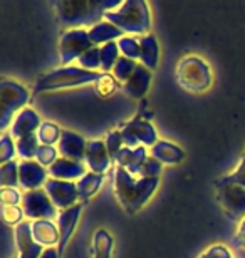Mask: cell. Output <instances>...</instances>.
I'll use <instances>...</instances> for the list:
<instances>
[{
    "instance_id": "cell-23",
    "label": "cell",
    "mask_w": 245,
    "mask_h": 258,
    "mask_svg": "<svg viewBox=\"0 0 245 258\" xmlns=\"http://www.w3.org/2000/svg\"><path fill=\"white\" fill-rule=\"evenodd\" d=\"M87 32H89L92 45H97V47L108 42H116L124 35L123 30H119L116 25L108 22V20H101V22L94 24L92 27L87 29Z\"/></svg>"
},
{
    "instance_id": "cell-21",
    "label": "cell",
    "mask_w": 245,
    "mask_h": 258,
    "mask_svg": "<svg viewBox=\"0 0 245 258\" xmlns=\"http://www.w3.org/2000/svg\"><path fill=\"white\" fill-rule=\"evenodd\" d=\"M30 225H32V235L39 245H42L44 248H54V246L57 248L61 240L57 223L52 220H35L30 221Z\"/></svg>"
},
{
    "instance_id": "cell-42",
    "label": "cell",
    "mask_w": 245,
    "mask_h": 258,
    "mask_svg": "<svg viewBox=\"0 0 245 258\" xmlns=\"http://www.w3.org/2000/svg\"><path fill=\"white\" fill-rule=\"evenodd\" d=\"M197 258H233L230 250L223 245H212L207 250H203Z\"/></svg>"
},
{
    "instance_id": "cell-15",
    "label": "cell",
    "mask_w": 245,
    "mask_h": 258,
    "mask_svg": "<svg viewBox=\"0 0 245 258\" xmlns=\"http://www.w3.org/2000/svg\"><path fill=\"white\" fill-rule=\"evenodd\" d=\"M111 161L113 159L109 156L106 143L101 141V139L87 141L84 163H86V166L89 168V171L97 173V174H104L109 168H111Z\"/></svg>"
},
{
    "instance_id": "cell-16",
    "label": "cell",
    "mask_w": 245,
    "mask_h": 258,
    "mask_svg": "<svg viewBox=\"0 0 245 258\" xmlns=\"http://www.w3.org/2000/svg\"><path fill=\"white\" fill-rule=\"evenodd\" d=\"M40 124H42V121H40V116L37 112L32 107H24L15 114L12 124L9 127V134L14 139H20L24 136H29V134H35L39 131Z\"/></svg>"
},
{
    "instance_id": "cell-30",
    "label": "cell",
    "mask_w": 245,
    "mask_h": 258,
    "mask_svg": "<svg viewBox=\"0 0 245 258\" xmlns=\"http://www.w3.org/2000/svg\"><path fill=\"white\" fill-rule=\"evenodd\" d=\"M116 42H118L119 52H121L123 57L131 59V60H139V55H141V44H139V39H136L134 35H123Z\"/></svg>"
},
{
    "instance_id": "cell-20",
    "label": "cell",
    "mask_w": 245,
    "mask_h": 258,
    "mask_svg": "<svg viewBox=\"0 0 245 258\" xmlns=\"http://www.w3.org/2000/svg\"><path fill=\"white\" fill-rule=\"evenodd\" d=\"M150 156L155 158L161 164H178L185 159V151L178 144L165 141V139H158L150 148Z\"/></svg>"
},
{
    "instance_id": "cell-36",
    "label": "cell",
    "mask_w": 245,
    "mask_h": 258,
    "mask_svg": "<svg viewBox=\"0 0 245 258\" xmlns=\"http://www.w3.org/2000/svg\"><path fill=\"white\" fill-rule=\"evenodd\" d=\"M17 154V148H15L14 138L9 133H4L0 138V163L14 161V156Z\"/></svg>"
},
{
    "instance_id": "cell-1",
    "label": "cell",
    "mask_w": 245,
    "mask_h": 258,
    "mask_svg": "<svg viewBox=\"0 0 245 258\" xmlns=\"http://www.w3.org/2000/svg\"><path fill=\"white\" fill-rule=\"evenodd\" d=\"M113 184L119 206L128 215H134L156 193L160 178H134L124 168L118 166L113 171Z\"/></svg>"
},
{
    "instance_id": "cell-5",
    "label": "cell",
    "mask_w": 245,
    "mask_h": 258,
    "mask_svg": "<svg viewBox=\"0 0 245 258\" xmlns=\"http://www.w3.org/2000/svg\"><path fill=\"white\" fill-rule=\"evenodd\" d=\"M176 82L181 89L200 94L212 86V69L205 60L198 55H185L180 59L175 71Z\"/></svg>"
},
{
    "instance_id": "cell-28",
    "label": "cell",
    "mask_w": 245,
    "mask_h": 258,
    "mask_svg": "<svg viewBox=\"0 0 245 258\" xmlns=\"http://www.w3.org/2000/svg\"><path fill=\"white\" fill-rule=\"evenodd\" d=\"M35 134H37V139L40 144H44V146H54V144H59L61 141L62 129L57 124H54V122L44 121Z\"/></svg>"
},
{
    "instance_id": "cell-31",
    "label": "cell",
    "mask_w": 245,
    "mask_h": 258,
    "mask_svg": "<svg viewBox=\"0 0 245 258\" xmlns=\"http://www.w3.org/2000/svg\"><path fill=\"white\" fill-rule=\"evenodd\" d=\"M19 163L20 161H9L0 166V184H2V188L19 186Z\"/></svg>"
},
{
    "instance_id": "cell-10",
    "label": "cell",
    "mask_w": 245,
    "mask_h": 258,
    "mask_svg": "<svg viewBox=\"0 0 245 258\" xmlns=\"http://www.w3.org/2000/svg\"><path fill=\"white\" fill-rule=\"evenodd\" d=\"M22 208H24L25 216L32 221L52 220V218H56V216H59L56 205L52 203V200L49 198V195L45 193L44 188L25 191L22 198Z\"/></svg>"
},
{
    "instance_id": "cell-32",
    "label": "cell",
    "mask_w": 245,
    "mask_h": 258,
    "mask_svg": "<svg viewBox=\"0 0 245 258\" xmlns=\"http://www.w3.org/2000/svg\"><path fill=\"white\" fill-rule=\"evenodd\" d=\"M136 67H138V62L136 60H131V59H126V57H119V60L116 62V66H114V69H113V76L116 77V81L118 82H126L129 77L133 76V72L136 71Z\"/></svg>"
},
{
    "instance_id": "cell-8",
    "label": "cell",
    "mask_w": 245,
    "mask_h": 258,
    "mask_svg": "<svg viewBox=\"0 0 245 258\" xmlns=\"http://www.w3.org/2000/svg\"><path fill=\"white\" fill-rule=\"evenodd\" d=\"M94 47L86 29H67L59 39V60L62 66H71V62L79 60L86 50Z\"/></svg>"
},
{
    "instance_id": "cell-38",
    "label": "cell",
    "mask_w": 245,
    "mask_h": 258,
    "mask_svg": "<svg viewBox=\"0 0 245 258\" xmlns=\"http://www.w3.org/2000/svg\"><path fill=\"white\" fill-rule=\"evenodd\" d=\"M104 143H106V148L109 151V156L114 161V158L118 156V153L121 151L124 148V143H123V136H121V131H111L106 134V139H104Z\"/></svg>"
},
{
    "instance_id": "cell-33",
    "label": "cell",
    "mask_w": 245,
    "mask_h": 258,
    "mask_svg": "<svg viewBox=\"0 0 245 258\" xmlns=\"http://www.w3.org/2000/svg\"><path fill=\"white\" fill-rule=\"evenodd\" d=\"M77 64L86 71L97 72V69H101V49H99L97 45H94V47H91L89 50H86L79 57V60H77Z\"/></svg>"
},
{
    "instance_id": "cell-4",
    "label": "cell",
    "mask_w": 245,
    "mask_h": 258,
    "mask_svg": "<svg viewBox=\"0 0 245 258\" xmlns=\"http://www.w3.org/2000/svg\"><path fill=\"white\" fill-rule=\"evenodd\" d=\"M103 72L86 71L82 67L66 66L59 67L42 74L34 84V94L45 91H59V89H71V87H79L86 84H96Z\"/></svg>"
},
{
    "instance_id": "cell-22",
    "label": "cell",
    "mask_w": 245,
    "mask_h": 258,
    "mask_svg": "<svg viewBox=\"0 0 245 258\" xmlns=\"http://www.w3.org/2000/svg\"><path fill=\"white\" fill-rule=\"evenodd\" d=\"M150 84H151V71L143 64H138L133 76L123 84V89L128 96L134 97V99H139V97H143L148 92Z\"/></svg>"
},
{
    "instance_id": "cell-18",
    "label": "cell",
    "mask_w": 245,
    "mask_h": 258,
    "mask_svg": "<svg viewBox=\"0 0 245 258\" xmlns=\"http://www.w3.org/2000/svg\"><path fill=\"white\" fill-rule=\"evenodd\" d=\"M146 158H148V153L144 146H138V148L124 146L121 151L118 153V156L114 158V163H116L119 168H124L129 174H133V176L136 178L139 173V168L143 166Z\"/></svg>"
},
{
    "instance_id": "cell-34",
    "label": "cell",
    "mask_w": 245,
    "mask_h": 258,
    "mask_svg": "<svg viewBox=\"0 0 245 258\" xmlns=\"http://www.w3.org/2000/svg\"><path fill=\"white\" fill-rule=\"evenodd\" d=\"M118 87H119V82L116 81V77L113 74H104V72H103V76L99 77V81L94 84V89L101 97H108V96L114 94V92L118 91Z\"/></svg>"
},
{
    "instance_id": "cell-35",
    "label": "cell",
    "mask_w": 245,
    "mask_h": 258,
    "mask_svg": "<svg viewBox=\"0 0 245 258\" xmlns=\"http://www.w3.org/2000/svg\"><path fill=\"white\" fill-rule=\"evenodd\" d=\"M24 208L22 206H10V205H2V220L5 225L9 226H19L24 223Z\"/></svg>"
},
{
    "instance_id": "cell-44",
    "label": "cell",
    "mask_w": 245,
    "mask_h": 258,
    "mask_svg": "<svg viewBox=\"0 0 245 258\" xmlns=\"http://www.w3.org/2000/svg\"><path fill=\"white\" fill-rule=\"evenodd\" d=\"M40 258H61V253H59V250L54 246V248H45L44 253L40 255Z\"/></svg>"
},
{
    "instance_id": "cell-37",
    "label": "cell",
    "mask_w": 245,
    "mask_h": 258,
    "mask_svg": "<svg viewBox=\"0 0 245 258\" xmlns=\"http://www.w3.org/2000/svg\"><path fill=\"white\" fill-rule=\"evenodd\" d=\"M59 151H57V148L54 146H44V144H40L37 154H35V161L39 164H42L44 168H51L52 164H54L57 159H59Z\"/></svg>"
},
{
    "instance_id": "cell-24",
    "label": "cell",
    "mask_w": 245,
    "mask_h": 258,
    "mask_svg": "<svg viewBox=\"0 0 245 258\" xmlns=\"http://www.w3.org/2000/svg\"><path fill=\"white\" fill-rule=\"evenodd\" d=\"M139 44H141V55H139V60L144 67H148L150 71H153L156 66H158V59H160V47L158 42H156V37L153 34H146L139 37Z\"/></svg>"
},
{
    "instance_id": "cell-19",
    "label": "cell",
    "mask_w": 245,
    "mask_h": 258,
    "mask_svg": "<svg viewBox=\"0 0 245 258\" xmlns=\"http://www.w3.org/2000/svg\"><path fill=\"white\" fill-rule=\"evenodd\" d=\"M49 176L56 179H64V181H74V179H81L86 171V164L81 161H72L67 158H59L47 169Z\"/></svg>"
},
{
    "instance_id": "cell-9",
    "label": "cell",
    "mask_w": 245,
    "mask_h": 258,
    "mask_svg": "<svg viewBox=\"0 0 245 258\" xmlns=\"http://www.w3.org/2000/svg\"><path fill=\"white\" fill-rule=\"evenodd\" d=\"M119 131H121L124 146L128 148H151L158 141V133H156L155 126L151 124L150 119L141 116H136L128 122H124Z\"/></svg>"
},
{
    "instance_id": "cell-43",
    "label": "cell",
    "mask_w": 245,
    "mask_h": 258,
    "mask_svg": "<svg viewBox=\"0 0 245 258\" xmlns=\"http://www.w3.org/2000/svg\"><path fill=\"white\" fill-rule=\"evenodd\" d=\"M233 245L237 246V248H242L245 250V220H242L240 223H238V228L235 231V235H233Z\"/></svg>"
},
{
    "instance_id": "cell-17",
    "label": "cell",
    "mask_w": 245,
    "mask_h": 258,
    "mask_svg": "<svg viewBox=\"0 0 245 258\" xmlns=\"http://www.w3.org/2000/svg\"><path fill=\"white\" fill-rule=\"evenodd\" d=\"M86 148L87 141L81 134L74 131H67L64 129L61 136V141L57 144V151H59L61 158L72 159V161H84L86 158Z\"/></svg>"
},
{
    "instance_id": "cell-14",
    "label": "cell",
    "mask_w": 245,
    "mask_h": 258,
    "mask_svg": "<svg viewBox=\"0 0 245 258\" xmlns=\"http://www.w3.org/2000/svg\"><path fill=\"white\" fill-rule=\"evenodd\" d=\"M82 213V203H77L74 206L67 210H62L59 216H57V228H59V245H57V250H59L61 256L64 255V251L67 248V243H69L71 236L74 235L76 225L79 221V216Z\"/></svg>"
},
{
    "instance_id": "cell-45",
    "label": "cell",
    "mask_w": 245,
    "mask_h": 258,
    "mask_svg": "<svg viewBox=\"0 0 245 258\" xmlns=\"http://www.w3.org/2000/svg\"><path fill=\"white\" fill-rule=\"evenodd\" d=\"M14 258H17V256H14Z\"/></svg>"
},
{
    "instance_id": "cell-25",
    "label": "cell",
    "mask_w": 245,
    "mask_h": 258,
    "mask_svg": "<svg viewBox=\"0 0 245 258\" xmlns=\"http://www.w3.org/2000/svg\"><path fill=\"white\" fill-rule=\"evenodd\" d=\"M104 181V174H97L92 171H87L81 179H77V193H79V201L86 203L91 196H94L101 184Z\"/></svg>"
},
{
    "instance_id": "cell-39",
    "label": "cell",
    "mask_w": 245,
    "mask_h": 258,
    "mask_svg": "<svg viewBox=\"0 0 245 258\" xmlns=\"http://www.w3.org/2000/svg\"><path fill=\"white\" fill-rule=\"evenodd\" d=\"M161 169H163V164L160 161H156L155 158L148 156L146 161L143 163V166L139 168L138 178H160Z\"/></svg>"
},
{
    "instance_id": "cell-3",
    "label": "cell",
    "mask_w": 245,
    "mask_h": 258,
    "mask_svg": "<svg viewBox=\"0 0 245 258\" xmlns=\"http://www.w3.org/2000/svg\"><path fill=\"white\" fill-rule=\"evenodd\" d=\"M54 9L57 12V19L62 25L71 29H82L86 25L92 27L94 24L101 22L106 14L108 2H84V0H64L56 2Z\"/></svg>"
},
{
    "instance_id": "cell-41",
    "label": "cell",
    "mask_w": 245,
    "mask_h": 258,
    "mask_svg": "<svg viewBox=\"0 0 245 258\" xmlns=\"http://www.w3.org/2000/svg\"><path fill=\"white\" fill-rule=\"evenodd\" d=\"M22 198H24V195H20L17 188H2L0 189V200H2V205L19 206V205H22Z\"/></svg>"
},
{
    "instance_id": "cell-13",
    "label": "cell",
    "mask_w": 245,
    "mask_h": 258,
    "mask_svg": "<svg viewBox=\"0 0 245 258\" xmlns=\"http://www.w3.org/2000/svg\"><path fill=\"white\" fill-rule=\"evenodd\" d=\"M15 248H17V258H40L44 253V246L35 241L32 235V225L24 221L14 230Z\"/></svg>"
},
{
    "instance_id": "cell-2",
    "label": "cell",
    "mask_w": 245,
    "mask_h": 258,
    "mask_svg": "<svg viewBox=\"0 0 245 258\" xmlns=\"http://www.w3.org/2000/svg\"><path fill=\"white\" fill-rule=\"evenodd\" d=\"M104 20L114 24L123 34L146 35L151 25L150 7L143 0H124V2H108Z\"/></svg>"
},
{
    "instance_id": "cell-12",
    "label": "cell",
    "mask_w": 245,
    "mask_h": 258,
    "mask_svg": "<svg viewBox=\"0 0 245 258\" xmlns=\"http://www.w3.org/2000/svg\"><path fill=\"white\" fill-rule=\"evenodd\" d=\"M49 171L35 159H24L19 163V186L25 191H32L44 186L47 181Z\"/></svg>"
},
{
    "instance_id": "cell-40",
    "label": "cell",
    "mask_w": 245,
    "mask_h": 258,
    "mask_svg": "<svg viewBox=\"0 0 245 258\" xmlns=\"http://www.w3.org/2000/svg\"><path fill=\"white\" fill-rule=\"evenodd\" d=\"M223 181L227 183H233V184H238V186L245 188V153L240 159V163H238V166L233 169L230 174H225V176H222Z\"/></svg>"
},
{
    "instance_id": "cell-11",
    "label": "cell",
    "mask_w": 245,
    "mask_h": 258,
    "mask_svg": "<svg viewBox=\"0 0 245 258\" xmlns=\"http://www.w3.org/2000/svg\"><path fill=\"white\" fill-rule=\"evenodd\" d=\"M44 189L52 200V203L56 205V208H59L61 211L79 203V193H77V184L74 181L49 178L44 184Z\"/></svg>"
},
{
    "instance_id": "cell-29",
    "label": "cell",
    "mask_w": 245,
    "mask_h": 258,
    "mask_svg": "<svg viewBox=\"0 0 245 258\" xmlns=\"http://www.w3.org/2000/svg\"><path fill=\"white\" fill-rule=\"evenodd\" d=\"M101 71L104 74H109V71L114 69V66L121 57V52H119L118 42H108L101 45Z\"/></svg>"
},
{
    "instance_id": "cell-6",
    "label": "cell",
    "mask_w": 245,
    "mask_h": 258,
    "mask_svg": "<svg viewBox=\"0 0 245 258\" xmlns=\"http://www.w3.org/2000/svg\"><path fill=\"white\" fill-rule=\"evenodd\" d=\"M29 99V91L22 84L10 79L0 81V129L4 133L12 124L15 114L27 107Z\"/></svg>"
},
{
    "instance_id": "cell-27",
    "label": "cell",
    "mask_w": 245,
    "mask_h": 258,
    "mask_svg": "<svg viewBox=\"0 0 245 258\" xmlns=\"http://www.w3.org/2000/svg\"><path fill=\"white\" fill-rule=\"evenodd\" d=\"M15 148H17V156L22 159H35L40 143L37 139V134H29L20 139H15Z\"/></svg>"
},
{
    "instance_id": "cell-26",
    "label": "cell",
    "mask_w": 245,
    "mask_h": 258,
    "mask_svg": "<svg viewBox=\"0 0 245 258\" xmlns=\"http://www.w3.org/2000/svg\"><path fill=\"white\" fill-rule=\"evenodd\" d=\"M114 238L108 230L99 228L92 236V258H113Z\"/></svg>"
},
{
    "instance_id": "cell-7",
    "label": "cell",
    "mask_w": 245,
    "mask_h": 258,
    "mask_svg": "<svg viewBox=\"0 0 245 258\" xmlns=\"http://www.w3.org/2000/svg\"><path fill=\"white\" fill-rule=\"evenodd\" d=\"M213 186H215L218 203L228 218L238 223L245 220V188L223 181L222 178H218Z\"/></svg>"
}]
</instances>
